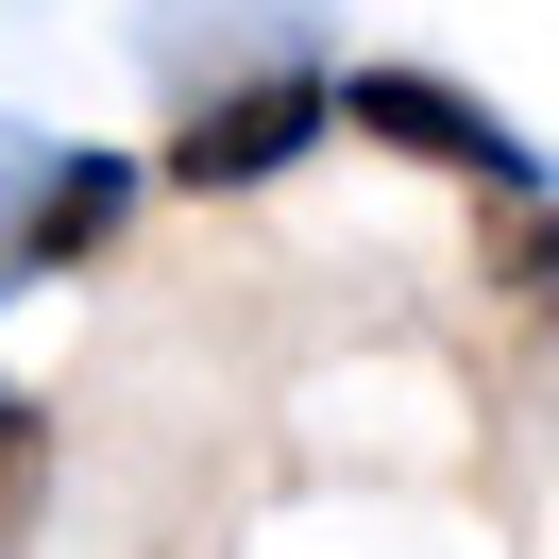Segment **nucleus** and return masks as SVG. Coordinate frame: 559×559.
<instances>
[{
  "label": "nucleus",
  "mask_w": 559,
  "mask_h": 559,
  "mask_svg": "<svg viewBox=\"0 0 559 559\" xmlns=\"http://www.w3.org/2000/svg\"><path fill=\"white\" fill-rule=\"evenodd\" d=\"M322 136H340V69H254V85H221V103H187L170 136H153V187H187V204H238V187L306 170Z\"/></svg>",
  "instance_id": "obj_1"
},
{
  "label": "nucleus",
  "mask_w": 559,
  "mask_h": 559,
  "mask_svg": "<svg viewBox=\"0 0 559 559\" xmlns=\"http://www.w3.org/2000/svg\"><path fill=\"white\" fill-rule=\"evenodd\" d=\"M340 136H356V153H407V170H441V187H509V204H543V153H525L475 85H441V69H340Z\"/></svg>",
  "instance_id": "obj_2"
},
{
  "label": "nucleus",
  "mask_w": 559,
  "mask_h": 559,
  "mask_svg": "<svg viewBox=\"0 0 559 559\" xmlns=\"http://www.w3.org/2000/svg\"><path fill=\"white\" fill-rule=\"evenodd\" d=\"M0 288H35V272H85V254H119V221H136V153H51V136H17L0 153Z\"/></svg>",
  "instance_id": "obj_3"
},
{
  "label": "nucleus",
  "mask_w": 559,
  "mask_h": 559,
  "mask_svg": "<svg viewBox=\"0 0 559 559\" xmlns=\"http://www.w3.org/2000/svg\"><path fill=\"white\" fill-rule=\"evenodd\" d=\"M35 509H51V407H35V390H0V543H17Z\"/></svg>",
  "instance_id": "obj_4"
},
{
  "label": "nucleus",
  "mask_w": 559,
  "mask_h": 559,
  "mask_svg": "<svg viewBox=\"0 0 559 559\" xmlns=\"http://www.w3.org/2000/svg\"><path fill=\"white\" fill-rule=\"evenodd\" d=\"M509 288H525V306H559V204L509 221Z\"/></svg>",
  "instance_id": "obj_5"
}]
</instances>
